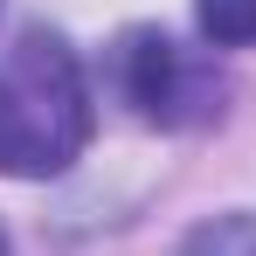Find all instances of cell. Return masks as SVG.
<instances>
[{
	"label": "cell",
	"instance_id": "obj_5",
	"mask_svg": "<svg viewBox=\"0 0 256 256\" xmlns=\"http://www.w3.org/2000/svg\"><path fill=\"white\" fill-rule=\"evenodd\" d=\"M0 256H14V250H7V228H0Z\"/></svg>",
	"mask_w": 256,
	"mask_h": 256
},
{
	"label": "cell",
	"instance_id": "obj_2",
	"mask_svg": "<svg viewBox=\"0 0 256 256\" xmlns=\"http://www.w3.org/2000/svg\"><path fill=\"white\" fill-rule=\"evenodd\" d=\"M118 90H125L132 111L146 125H160V132L214 125L222 104H228V84H222V70L208 56L173 42V35H152V28L125 35V48H118Z\"/></svg>",
	"mask_w": 256,
	"mask_h": 256
},
{
	"label": "cell",
	"instance_id": "obj_4",
	"mask_svg": "<svg viewBox=\"0 0 256 256\" xmlns=\"http://www.w3.org/2000/svg\"><path fill=\"white\" fill-rule=\"evenodd\" d=\"M180 256H256V214H222L208 228H194Z\"/></svg>",
	"mask_w": 256,
	"mask_h": 256
},
{
	"label": "cell",
	"instance_id": "obj_3",
	"mask_svg": "<svg viewBox=\"0 0 256 256\" xmlns=\"http://www.w3.org/2000/svg\"><path fill=\"white\" fill-rule=\"evenodd\" d=\"M201 35L214 48H250L256 42V0H194Z\"/></svg>",
	"mask_w": 256,
	"mask_h": 256
},
{
	"label": "cell",
	"instance_id": "obj_1",
	"mask_svg": "<svg viewBox=\"0 0 256 256\" xmlns=\"http://www.w3.org/2000/svg\"><path fill=\"white\" fill-rule=\"evenodd\" d=\"M90 146V84L56 28H21L0 42V173L56 180Z\"/></svg>",
	"mask_w": 256,
	"mask_h": 256
}]
</instances>
